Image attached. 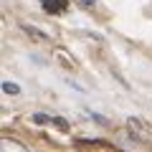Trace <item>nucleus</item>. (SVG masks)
Segmentation results:
<instances>
[{
  "mask_svg": "<svg viewBox=\"0 0 152 152\" xmlns=\"http://www.w3.org/2000/svg\"><path fill=\"white\" fill-rule=\"evenodd\" d=\"M127 124H129V132L137 137L140 142H145V140H150V129H147V124L142 119H137V117H129L127 119Z\"/></svg>",
  "mask_w": 152,
  "mask_h": 152,
  "instance_id": "f257e3e1",
  "label": "nucleus"
},
{
  "mask_svg": "<svg viewBox=\"0 0 152 152\" xmlns=\"http://www.w3.org/2000/svg\"><path fill=\"white\" fill-rule=\"evenodd\" d=\"M66 3L69 0H41V5H43L46 13H51V15H56V13H61L66 8Z\"/></svg>",
  "mask_w": 152,
  "mask_h": 152,
  "instance_id": "f03ea898",
  "label": "nucleus"
},
{
  "mask_svg": "<svg viewBox=\"0 0 152 152\" xmlns=\"http://www.w3.org/2000/svg\"><path fill=\"white\" fill-rule=\"evenodd\" d=\"M23 31H26V33H31V36L36 38V41H48V36H46L43 31H38V28H33V26H28V23H23Z\"/></svg>",
  "mask_w": 152,
  "mask_h": 152,
  "instance_id": "7ed1b4c3",
  "label": "nucleus"
},
{
  "mask_svg": "<svg viewBox=\"0 0 152 152\" xmlns=\"http://www.w3.org/2000/svg\"><path fill=\"white\" fill-rule=\"evenodd\" d=\"M3 91L10 94V96H15V94H20V86H18V84H13V81H3Z\"/></svg>",
  "mask_w": 152,
  "mask_h": 152,
  "instance_id": "20e7f679",
  "label": "nucleus"
},
{
  "mask_svg": "<svg viewBox=\"0 0 152 152\" xmlns=\"http://www.w3.org/2000/svg\"><path fill=\"white\" fill-rule=\"evenodd\" d=\"M79 3H81L84 8H94V5H96V0H79Z\"/></svg>",
  "mask_w": 152,
  "mask_h": 152,
  "instance_id": "39448f33",
  "label": "nucleus"
}]
</instances>
